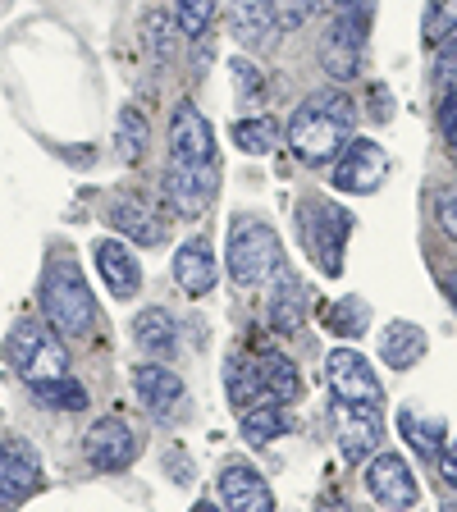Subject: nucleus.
I'll return each mask as SVG.
<instances>
[{"label": "nucleus", "mask_w": 457, "mask_h": 512, "mask_svg": "<svg viewBox=\"0 0 457 512\" xmlns=\"http://www.w3.org/2000/svg\"><path fill=\"white\" fill-rule=\"evenodd\" d=\"M439 128H444V142L457 151V92H444V106H439Z\"/></svg>", "instance_id": "39"}, {"label": "nucleus", "mask_w": 457, "mask_h": 512, "mask_svg": "<svg viewBox=\"0 0 457 512\" xmlns=\"http://www.w3.org/2000/svg\"><path fill=\"white\" fill-rule=\"evenodd\" d=\"M32 394H37V403L42 407H55V412H83L87 407V389L78 380H69V375L32 384Z\"/></svg>", "instance_id": "30"}, {"label": "nucleus", "mask_w": 457, "mask_h": 512, "mask_svg": "<svg viewBox=\"0 0 457 512\" xmlns=\"http://www.w3.org/2000/svg\"><path fill=\"white\" fill-rule=\"evenodd\" d=\"M220 499L229 512H275V494L252 467L243 462H229L220 471Z\"/></svg>", "instance_id": "16"}, {"label": "nucleus", "mask_w": 457, "mask_h": 512, "mask_svg": "<svg viewBox=\"0 0 457 512\" xmlns=\"http://www.w3.org/2000/svg\"><path fill=\"white\" fill-rule=\"evenodd\" d=\"M224 394H229V403H234L238 412L256 407V398H266V389L256 380V362H247V357L234 352V357L224 362Z\"/></svg>", "instance_id": "28"}, {"label": "nucleus", "mask_w": 457, "mask_h": 512, "mask_svg": "<svg viewBox=\"0 0 457 512\" xmlns=\"http://www.w3.org/2000/svg\"><path fill=\"white\" fill-rule=\"evenodd\" d=\"M389 179V151L371 138H352L348 147L334 156V188L339 192H352V197H362V192H375L380 183Z\"/></svg>", "instance_id": "9"}, {"label": "nucleus", "mask_w": 457, "mask_h": 512, "mask_svg": "<svg viewBox=\"0 0 457 512\" xmlns=\"http://www.w3.org/2000/svg\"><path fill=\"white\" fill-rule=\"evenodd\" d=\"M83 453L96 471H124L128 462L138 458V439H133V430H128L119 416H101V421L87 430Z\"/></svg>", "instance_id": "13"}, {"label": "nucleus", "mask_w": 457, "mask_h": 512, "mask_svg": "<svg viewBox=\"0 0 457 512\" xmlns=\"http://www.w3.org/2000/svg\"><path fill=\"white\" fill-rule=\"evenodd\" d=\"M426 330L421 325H412V320H394L389 330L380 334V357L384 366H394V371H412L421 357H426Z\"/></svg>", "instance_id": "23"}, {"label": "nucleus", "mask_w": 457, "mask_h": 512, "mask_svg": "<svg viewBox=\"0 0 457 512\" xmlns=\"http://www.w3.org/2000/svg\"><path fill=\"white\" fill-rule=\"evenodd\" d=\"M142 151H147V119L133 106H124L119 110V128H115V156L124 165H133V160H142Z\"/></svg>", "instance_id": "31"}, {"label": "nucleus", "mask_w": 457, "mask_h": 512, "mask_svg": "<svg viewBox=\"0 0 457 512\" xmlns=\"http://www.w3.org/2000/svg\"><path fill=\"white\" fill-rule=\"evenodd\" d=\"M133 389H138V403L147 407L156 421L179 416V407L188 403V389H183V380L170 366H138V371H133Z\"/></svg>", "instance_id": "14"}, {"label": "nucleus", "mask_w": 457, "mask_h": 512, "mask_svg": "<svg viewBox=\"0 0 457 512\" xmlns=\"http://www.w3.org/2000/svg\"><path fill=\"white\" fill-rule=\"evenodd\" d=\"M398 430H403V439L416 448V453H421V458H439V453H444V444H448V439H444V421H439V416H421V412H412V407L398 416Z\"/></svg>", "instance_id": "27"}, {"label": "nucleus", "mask_w": 457, "mask_h": 512, "mask_svg": "<svg viewBox=\"0 0 457 512\" xmlns=\"http://www.w3.org/2000/svg\"><path fill=\"white\" fill-rule=\"evenodd\" d=\"M234 147L247 151V156H266V151L279 147V124L270 115L238 119V124H234Z\"/></svg>", "instance_id": "29"}, {"label": "nucleus", "mask_w": 457, "mask_h": 512, "mask_svg": "<svg viewBox=\"0 0 457 512\" xmlns=\"http://www.w3.org/2000/svg\"><path fill=\"white\" fill-rule=\"evenodd\" d=\"M330 430L339 439L343 462H366L380 448L384 426L380 407H357V403H330Z\"/></svg>", "instance_id": "10"}, {"label": "nucleus", "mask_w": 457, "mask_h": 512, "mask_svg": "<svg viewBox=\"0 0 457 512\" xmlns=\"http://www.w3.org/2000/svg\"><path fill=\"white\" fill-rule=\"evenodd\" d=\"M5 357H10V366L28 384L69 375V352H64L60 334H55L51 325H37V320H19V325H14L10 339H5Z\"/></svg>", "instance_id": "4"}, {"label": "nucleus", "mask_w": 457, "mask_h": 512, "mask_svg": "<svg viewBox=\"0 0 457 512\" xmlns=\"http://www.w3.org/2000/svg\"><path fill=\"white\" fill-rule=\"evenodd\" d=\"M215 19V0H174V23L183 37H202Z\"/></svg>", "instance_id": "32"}, {"label": "nucleus", "mask_w": 457, "mask_h": 512, "mask_svg": "<svg viewBox=\"0 0 457 512\" xmlns=\"http://www.w3.org/2000/svg\"><path fill=\"white\" fill-rule=\"evenodd\" d=\"M229 74H234V87H238V101L243 106H252V101H261V69H256L252 60H229Z\"/></svg>", "instance_id": "33"}, {"label": "nucleus", "mask_w": 457, "mask_h": 512, "mask_svg": "<svg viewBox=\"0 0 457 512\" xmlns=\"http://www.w3.org/2000/svg\"><path fill=\"white\" fill-rule=\"evenodd\" d=\"M174 279L188 298H206L220 279L215 270V256H211V238H188V243L174 252Z\"/></svg>", "instance_id": "18"}, {"label": "nucleus", "mask_w": 457, "mask_h": 512, "mask_svg": "<svg viewBox=\"0 0 457 512\" xmlns=\"http://www.w3.org/2000/svg\"><path fill=\"white\" fill-rule=\"evenodd\" d=\"M366 490L389 512H412L416 503H421V485H416L412 467H407L398 453H380V458L366 467Z\"/></svg>", "instance_id": "11"}, {"label": "nucleus", "mask_w": 457, "mask_h": 512, "mask_svg": "<svg viewBox=\"0 0 457 512\" xmlns=\"http://www.w3.org/2000/svg\"><path fill=\"white\" fill-rule=\"evenodd\" d=\"M352 119H357V110L343 92H330V87L311 92L288 119V151L307 165H330L352 142Z\"/></svg>", "instance_id": "1"}, {"label": "nucleus", "mask_w": 457, "mask_h": 512, "mask_svg": "<svg viewBox=\"0 0 457 512\" xmlns=\"http://www.w3.org/2000/svg\"><path fill=\"white\" fill-rule=\"evenodd\" d=\"M110 229H119L124 238H133L138 247H160L165 243V224L138 202V197H110L106 206Z\"/></svg>", "instance_id": "20"}, {"label": "nucleus", "mask_w": 457, "mask_h": 512, "mask_svg": "<svg viewBox=\"0 0 457 512\" xmlns=\"http://www.w3.org/2000/svg\"><path fill=\"white\" fill-rule=\"evenodd\" d=\"M42 311H46V325H51L60 339H83L92 334V320H96V302H92V288H87L83 270L74 261H51L42 279Z\"/></svg>", "instance_id": "2"}, {"label": "nucleus", "mask_w": 457, "mask_h": 512, "mask_svg": "<svg viewBox=\"0 0 457 512\" xmlns=\"http://www.w3.org/2000/svg\"><path fill=\"white\" fill-rule=\"evenodd\" d=\"M96 270H101V279L110 284V293H115L119 302H128L142 284L138 256H133L128 243H119V238H101V243H96Z\"/></svg>", "instance_id": "17"}, {"label": "nucleus", "mask_w": 457, "mask_h": 512, "mask_svg": "<svg viewBox=\"0 0 457 512\" xmlns=\"http://www.w3.org/2000/svg\"><path fill=\"white\" fill-rule=\"evenodd\" d=\"M307 325V284L298 275L279 270L275 293H270V330L275 334H298Z\"/></svg>", "instance_id": "21"}, {"label": "nucleus", "mask_w": 457, "mask_h": 512, "mask_svg": "<svg viewBox=\"0 0 457 512\" xmlns=\"http://www.w3.org/2000/svg\"><path fill=\"white\" fill-rule=\"evenodd\" d=\"M270 14H275L279 28H302L307 23V14L316 10V0H266Z\"/></svg>", "instance_id": "36"}, {"label": "nucleus", "mask_w": 457, "mask_h": 512, "mask_svg": "<svg viewBox=\"0 0 457 512\" xmlns=\"http://www.w3.org/2000/svg\"><path fill=\"white\" fill-rule=\"evenodd\" d=\"M192 512H220V508H215V503H206V499H202V503H197V508H192Z\"/></svg>", "instance_id": "42"}, {"label": "nucleus", "mask_w": 457, "mask_h": 512, "mask_svg": "<svg viewBox=\"0 0 457 512\" xmlns=\"http://www.w3.org/2000/svg\"><path fill=\"white\" fill-rule=\"evenodd\" d=\"M435 215H439V229H444V234H448V238H453V243H457V188L439 192Z\"/></svg>", "instance_id": "38"}, {"label": "nucleus", "mask_w": 457, "mask_h": 512, "mask_svg": "<svg viewBox=\"0 0 457 512\" xmlns=\"http://www.w3.org/2000/svg\"><path fill=\"white\" fill-rule=\"evenodd\" d=\"M220 192V165L215 160H170L165 170V202L174 215H202Z\"/></svg>", "instance_id": "6"}, {"label": "nucleus", "mask_w": 457, "mask_h": 512, "mask_svg": "<svg viewBox=\"0 0 457 512\" xmlns=\"http://www.w3.org/2000/svg\"><path fill=\"white\" fill-rule=\"evenodd\" d=\"M325 330L339 334V339H362L366 325H371V307H366L362 298H352V293H343V298H334L330 307H325Z\"/></svg>", "instance_id": "26"}, {"label": "nucleus", "mask_w": 457, "mask_h": 512, "mask_svg": "<svg viewBox=\"0 0 457 512\" xmlns=\"http://www.w3.org/2000/svg\"><path fill=\"white\" fill-rule=\"evenodd\" d=\"M426 32H430V42H444V37H453V32H457V0H435V5H430Z\"/></svg>", "instance_id": "35"}, {"label": "nucleus", "mask_w": 457, "mask_h": 512, "mask_svg": "<svg viewBox=\"0 0 457 512\" xmlns=\"http://www.w3.org/2000/svg\"><path fill=\"white\" fill-rule=\"evenodd\" d=\"M142 37H147V51H151V60H156V64H165V60H170V46H174V37H170V19H165V14H147V28H142Z\"/></svg>", "instance_id": "34"}, {"label": "nucleus", "mask_w": 457, "mask_h": 512, "mask_svg": "<svg viewBox=\"0 0 457 512\" xmlns=\"http://www.w3.org/2000/svg\"><path fill=\"white\" fill-rule=\"evenodd\" d=\"M170 160H215V128L188 101L170 115Z\"/></svg>", "instance_id": "15"}, {"label": "nucleus", "mask_w": 457, "mask_h": 512, "mask_svg": "<svg viewBox=\"0 0 457 512\" xmlns=\"http://www.w3.org/2000/svg\"><path fill=\"white\" fill-rule=\"evenodd\" d=\"M238 430H243V439L252 448L270 444V439H279L288 430V416H284V403H256L247 407V412H238Z\"/></svg>", "instance_id": "25"}, {"label": "nucleus", "mask_w": 457, "mask_h": 512, "mask_svg": "<svg viewBox=\"0 0 457 512\" xmlns=\"http://www.w3.org/2000/svg\"><path fill=\"white\" fill-rule=\"evenodd\" d=\"M362 46H366V14L334 10V23L325 32V46H320L325 74L339 78V83H352L362 74Z\"/></svg>", "instance_id": "8"}, {"label": "nucleus", "mask_w": 457, "mask_h": 512, "mask_svg": "<svg viewBox=\"0 0 457 512\" xmlns=\"http://www.w3.org/2000/svg\"><path fill=\"white\" fill-rule=\"evenodd\" d=\"M439 512H457V503H444V508H439Z\"/></svg>", "instance_id": "44"}, {"label": "nucleus", "mask_w": 457, "mask_h": 512, "mask_svg": "<svg viewBox=\"0 0 457 512\" xmlns=\"http://www.w3.org/2000/svg\"><path fill=\"white\" fill-rule=\"evenodd\" d=\"M352 234V215L339 211L330 202H307L302 206V238H307V252L316 256V266L325 275H339L343 270V243Z\"/></svg>", "instance_id": "5"}, {"label": "nucleus", "mask_w": 457, "mask_h": 512, "mask_svg": "<svg viewBox=\"0 0 457 512\" xmlns=\"http://www.w3.org/2000/svg\"><path fill=\"white\" fill-rule=\"evenodd\" d=\"M42 485V462L23 439H0V512L19 508Z\"/></svg>", "instance_id": "12"}, {"label": "nucleus", "mask_w": 457, "mask_h": 512, "mask_svg": "<svg viewBox=\"0 0 457 512\" xmlns=\"http://www.w3.org/2000/svg\"><path fill=\"white\" fill-rule=\"evenodd\" d=\"M448 288H453V307H457V275H453V279H448Z\"/></svg>", "instance_id": "43"}, {"label": "nucleus", "mask_w": 457, "mask_h": 512, "mask_svg": "<svg viewBox=\"0 0 457 512\" xmlns=\"http://www.w3.org/2000/svg\"><path fill=\"white\" fill-rule=\"evenodd\" d=\"M325 384L339 403H357V407H380L384 403V389H380V375L371 371L362 352L352 348H334L325 357Z\"/></svg>", "instance_id": "7"}, {"label": "nucleus", "mask_w": 457, "mask_h": 512, "mask_svg": "<svg viewBox=\"0 0 457 512\" xmlns=\"http://www.w3.org/2000/svg\"><path fill=\"white\" fill-rule=\"evenodd\" d=\"M252 362H256V380H261V389H266L270 403H298L302 398V375H298V366L288 362L284 352L261 348Z\"/></svg>", "instance_id": "22"}, {"label": "nucleus", "mask_w": 457, "mask_h": 512, "mask_svg": "<svg viewBox=\"0 0 457 512\" xmlns=\"http://www.w3.org/2000/svg\"><path fill=\"white\" fill-rule=\"evenodd\" d=\"M229 32L247 51H270L279 37V23L266 0H229Z\"/></svg>", "instance_id": "19"}, {"label": "nucleus", "mask_w": 457, "mask_h": 512, "mask_svg": "<svg viewBox=\"0 0 457 512\" xmlns=\"http://www.w3.org/2000/svg\"><path fill=\"white\" fill-rule=\"evenodd\" d=\"M435 462H439V476H444L448 485L457 490V439H453V444H444V453H439Z\"/></svg>", "instance_id": "40"}, {"label": "nucleus", "mask_w": 457, "mask_h": 512, "mask_svg": "<svg viewBox=\"0 0 457 512\" xmlns=\"http://www.w3.org/2000/svg\"><path fill=\"white\" fill-rule=\"evenodd\" d=\"M133 339H138V348L147 357H170L179 348V325H174V316L165 307H147L133 320Z\"/></svg>", "instance_id": "24"}, {"label": "nucleus", "mask_w": 457, "mask_h": 512, "mask_svg": "<svg viewBox=\"0 0 457 512\" xmlns=\"http://www.w3.org/2000/svg\"><path fill=\"white\" fill-rule=\"evenodd\" d=\"M224 261H229L234 284L261 288L284 270V243H279V234L270 224L252 220V215H238L229 224V252H224Z\"/></svg>", "instance_id": "3"}, {"label": "nucleus", "mask_w": 457, "mask_h": 512, "mask_svg": "<svg viewBox=\"0 0 457 512\" xmlns=\"http://www.w3.org/2000/svg\"><path fill=\"white\" fill-rule=\"evenodd\" d=\"M439 83H444V92H457V32L439 46Z\"/></svg>", "instance_id": "37"}, {"label": "nucleus", "mask_w": 457, "mask_h": 512, "mask_svg": "<svg viewBox=\"0 0 457 512\" xmlns=\"http://www.w3.org/2000/svg\"><path fill=\"white\" fill-rule=\"evenodd\" d=\"M320 512H352V508L339 499V494H334V499H325V503H320Z\"/></svg>", "instance_id": "41"}]
</instances>
